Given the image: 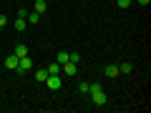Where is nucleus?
<instances>
[{
  "instance_id": "nucleus-1",
  "label": "nucleus",
  "mask_w": 151,
  "mask_h": 113,
  "mask_svg": "<svg viewBox=\"0 0 151 113\" xmlns=\"http://www.w3.org/2000/svg\"><path fill=\"white\" fill-rule=\"evenodd\" d=\"M88 96H91V101L96 103V106H103V103H106V93H103V86H101V83H91Z\"/></svg>"
},
{
  "instance_id": "nucleus-2",
  "label": "nucleus",
  "mask_w": 151,
  "mask_h": 113,
  "mask_svg": "<svg viewBox=\"0 0 151 113\" xmlns=\"http://www.w3.org/2000/svg\"><path fill=\"white\" fill-rule=\"evenodd\" d=\"M30 68H33V60H30V55H25V58H20V60H18V68H15V73H18V75H25Z\"/></svg>"
},
{
  "instance_id": "nucleus-3",
  "label": "nucleus",
  "mask_w": 151,
  "mask_h": 113,
  "mask_svg": "<svg viewBox=\"0 0 151 113\" xmlns=\"http://www.w3.org/2000/svg\"><path fill=\"white\" fill-rule=\"evenodd\" d=\"M43 83L50 88V91H58V88L63 86V78H60V73H58V75H48V78H45Z\"/></svg>"
},
{
  "instance_id": "nucleus-4",
  "label": "nucleus",
  "mask_w": 151,
  "mask_h": 113,
  "mask_svg": "<svg viewBox=\"0 0 151 113\" xmlns=\"http://www.w3.org/2000/svg\"><path fill=\"white\" fill-rule=\"evenodd\" d=\"M60 70H63L65 75H76V70H78V65H76V63H70V60H68V63H63V65H60Z\"/></svg>"
},
{
  "instance_id": "nucleus-5",
  "label": "nucleus",
  "mask_w": 151,
  "mask_h": 113,
  "mask_svg": "<svg viewBox=\"0 0 151 113\" xmlns=\"http://www.w3.org/2000/svg\"><path fill=\"white\" fill-rule=\"evenodd\" d=\"M13 55H15L18 60H20V58H25V55H28V45H15V50H13Z\"/></svg>"
},
{
  "instance_id": "nucleus-6",
  "label": "nucleus",
  "mask_w": 151,
  "mask_h": 113,
  "mask_svg": "<svg viewBox=\"0 0 151 113\" xmlns=\"http://www.w3.org/2000/svg\"><path fill=\"white\" fill-rule=\"evenodd\" d=\"M45 70H48V75H58V73H60V63L55 60V63H50V65H48Z\"/></svg>"
},
{
  "instance_id": "nucleus-7",
  "label": "nucleus",
  "mask_w": 151,
  "mask_h": 113,
  "mask_svg": "<svg viewBox=\"0 0 151 113\" xmlns=\"http://www.w3.org/2000/svg\"><path fill=\"white\" fill-rule=\"evenodd\" d=\"M119 75V65H106V78H116Z\"/></svg>"
},
{
  "instance_id": "nucleus-8",
  "label": "nucleus",
  "mask_w": 151,
  "mask_h": 113,
  "mask_svg": "<svg viewBox=\"0 0 151 113\" xmlns=\"http://www.w3.org/2000/svg\"><path fill=\"white\" fill-rule=\"evenodd\" d=\"M5 68H13V70L18 68V58H15V55H8V58H5Z\"/></svg>"
},
{
  "instance_id": "nucleus-9",
  "label": "nucleus",
  "mask_w": 151,
  "mask_h": 113,
  "mask_svg": "<svg viewBox=\"0 0 151 113\" xmlns=\"http://www.w3.org/2000/svg\"><path fill=\"white\" fill-rule=\"evenodd\" d=\"M55 60H58L60 65H63V63H68V60H70V53H65V50H60V53H58V58H55Z\"/></svg>"
},
{
  "instance_id": "nucleus-10",
  "label": "nucleus",
  "mask_w": 151,
  "mask_h": 113,
  "mask_svg": "<svg viewBox=\"0 0 151 113\" xmlns=\"http://www.w3.org/2000/svg\"><path fill=\"white\" fill-rule=\"evenodd\" d=\"M33 5H35V13H40V15L45 13V0H35Z\"/></svg>"
},
{
  "instance_id": "nucleus-11",
  "label": "nucleus",
  "mask_w": 151,
  "mask_h": 113,
  "mask_svg": "<svg viewBox=\"0 0 151 113\" xmlns=\"http://www.w3.org/2000/svg\"><path fill=\"white\" fill-rule=\"evenodd\" d=\"M88 91H91V83H78V93L81 96H88Z\"/></svg>"
},
{
  "instance_id": "nucleus-12",
  "label": "nucleus",
  "mask_w": 151,
  "mask_h": 113,
  "mask_svg": "<svg viewBox=\"0 0 151 113\" xmlns=\"http://www.w3.org/2000/svg\"><path fill=\"white\" fill-rule=\"evenodd\" d=\"M131 70H134V65H131V63H121L119 65V73H131Z\"/></svg>"
},
{
  "instance_id": "nucleus-13",
  "label": "nucleus",
  "mask_w": 151,
  "mask_h": 113,
  "mask_svg": "<svg viewBox=\"0 0 151 113\" xmlns=\"http://www.w3.org/2000/svg\"><path fill=\"white\" fill-rule=\"evenodd\" d=\"M45 78H48V70H38V73H35V81H40V83H43Z\"/></svg>"
},
{
  "instance_id": "nucleus-14",
  "label": "nucleus",
  "mask_w": 151,
  "mask_h": 113,
  "mask_svg": "<svg viewBox=\"0 0 151 113\" xmlns=\"http://www.w3.org/2000/svg\"><path fill=\"white\" fill-rule=\"evenodd\" d=\"M15 30H25V18H18L15 20Z\"/></svg>"
},
{
  "instance_id": "nucleus-15",
  "label": "nucleus",
  "mask_w": 151,
  "mask_h": 113,
  "mask_svg": "<svg viewBox=\"0 0 151 113\" xmlns=\"http://www.w3.org/2000/svg\"><path fill=\"white\" fill-rule=\"evenodd\" d=\"M38 20H40V13H35V10H33L30 15H28V23H38Z\"/></svg>"
},
{
  "instance_id": "nucleus-16",
  "label": "nucleus",
  "mask_w": 151,
  "mask_h": 113,
  "mask_svg": "<svg viewBox=\"0 0 151 113\" xmlns=\"http://www.w3.org/2000/svg\"><path fill=\"white\" fill-rule=\"evenodd\" d=\"M116 5H119V8H129L131 0H116Z\"/></svg>"
},
{
  "instance_id": "nucleus-17",
  "label": "nucleus",
  "mask_w": 151,
  "mask_h": 113,
  "mask_svg": "<svg viewBox=\"0 0 151 113\" xmlns=\"http://www.w3.org/2000/svg\"><path fill=\"white\" fill-rule=\"evenodd\" d=\"M70 63H81V55H78V53H70Z\"/></svg>"
},
{
  "instance_id": "nucleus-18",
  "label": "nucleus",
  "mask_w": 151,
  "mask_h": 113,
  "mask_svg": "<svg viewBox=\"0 0 151 113\" xmlns=\"http://www.w3.org/2000/svg\"><path fill=\"white\" fill-rule=\"evenodd\" d=\"M5 25H8V18H5V15H0V30H3Z\"/></svg>"
},
{
  "instance_id": "nucleus-19",
  "label": "nucleus",
  "mask_w": 151,
  "mask_h": 113,
  "mask_svg": "<svg viewBox=\"0 0 151 113\" xmlns=\"http://www.w3.org/2000/svg\"><path fill=\"white\" fill-rule=\"evenodd\" d=\"M149 3H151V0H139V5H149Z\"/></svg>"
}]
</instances>
